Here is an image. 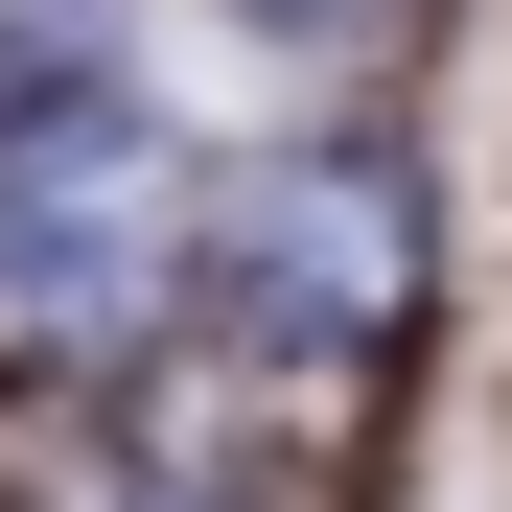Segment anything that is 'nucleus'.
<instances>
[{"label": "nucleus", "instance_id": "nucleus-3", "mask_svg": "<svg viewBox=\"0 0 512 512\" xmlns=\"http://www.w3.org/2000/svg\"><path fill=\"white\" fill-rule=\"evenodd\" d=\"M256 24H303V47H326V24H373V0H256Z\"/></svg>", "mask_w": 512, "mask_h": 512}, {"label": "nucleus", "instance_id": "nucleus-2", "mask_svg": "<svg viewBox=\"0 0 512 512\" xmlns=\"http://www.w3.org/2000/svg\"><path fill=\"white\" fill-rule=\"evenodd\" d=\"M210 256V326L233 350H326V373H396L419 350V163L396 140H303V163H256L233 233Z\"/></svg>", "mask_w": 512, "mask_h": 512}, {"label": "nucleus", "instance_id": "nucleus-1", "mask_svg": "<svg viewBox=\"0 0 512 512\" xmlns=\"http://www.w3.org/2000/svg\"><path fill=\"white\" fill-rule=\"evenodd\" d=\"M187 303V140L140 94H24L0 117V373H117Z\"/></svg>", "mask_w": 512, "mask_h": 512}]
</instances>
